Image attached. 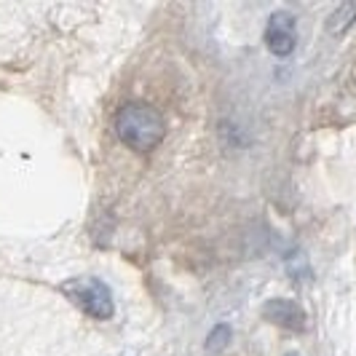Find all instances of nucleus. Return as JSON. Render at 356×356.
<instances>
[{"label": "nucleus", "instance_id": "obj_1", "mask_svg": "<svg viewBox=\"0 0 356 356\" xmlns=\"http://www.w3.org/2000/svg\"><path fill=\"white\" fill-rule=\"evenodd\" d=\"M115 134L134 153L156 150L166 137V121L156 107L145 102H129L115 113Z\"/></svg>", "mask_w": 356, "mask_h": 356}, {"label": "nucleus", "instance_id": "obj_2", "mask_svg": "<svg viewBox=\"0 0 356 356\" xmlns=\"http://www.w3.org/2000/svg\"><path fill=\"white\" fill-rule=\"evenodd\" d=\"M62 292H65V298H67L75 308H81L91 319L107 321V319H113V314H115V303H113L110 286L102 284V282L94 279V276L70 279V282L62 284Z\"/></svg>", "mask_w": 356, "mask_h": 356}, {"label": "nucleus", "instance_id": "obj_3", "mask_svg": "<svg viewBox=\"0 0 356 356\" xmlns=\"http://www.w3.org/2000/svg\"><path fill=\"white\" fill-rule=\"evenodd\" d=\"M295 14L292 11H276V14H270L268 19V27H266V43L270 54H276V56H289V54L295 51V43H298V38H295Z\"/></svg>", "mask_w": 356, "mask_h": 356}, {"label": "nucleus", "instance_id": "obj_4", "mask_svg": "<svg viewBox=\"0 0 356 356\" xmlns=\"http://www.w3.org/2000/svg\"><path fill=\"white\" fill-rule=\"evenodd\" d=\"M263 319H268L276 327H284L289 332H303L305 324H308V316L300 305L295 300H286V298H273V300H266L263 305Z\"/></svg>", "mask_w": 356, "mask_h": 356}, {"label": "nucleus", "instance_id": "obj_5", "mask_svg": "<svg viewBox=\"0 0 356 356\" xmlns=\"http://www.w3.org/2000/svg\"><path fill=\"white\" fill-rule=\"evenodd\" d=\"M356 22V3H340L338 8L327 17V33L330 35H343Z\"/></svg>", "mask_w": 356, "mask_h": 356}, {"label": "nucleus", "instance_id": "obj_6", "mask_svg": "<svg viewBox=\"0 0 356 356\" xmlns=\"http://www.w3.org/2000/svg\"><path fill=\"white\" fill-rule=\"evenodd\" d=\"M228 343H231V327L228 324H214L209 338H207V351L209 354H220V351L228 348Z\"/></svg>", "mask_w": 356, "mask_h": 356}, {"label": "nucleus", "instance_id": "obj_7", "mask_svg": "<svg viewBox=\"0 0 356 356\" xmlns=\"http://www.w3.org/2000/svg\"><path fill=\"white\" fill-rule=\"evenodd\" d=\"M286 268H289V273L295 276V279H308L311 276V270H308V260L303 257V252H292L289 257H286Z\"/></svg>", "mask_w": 356, "mask_h": 356}]
</instances>
